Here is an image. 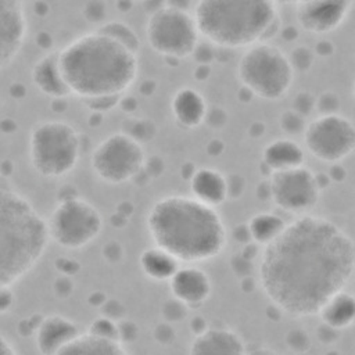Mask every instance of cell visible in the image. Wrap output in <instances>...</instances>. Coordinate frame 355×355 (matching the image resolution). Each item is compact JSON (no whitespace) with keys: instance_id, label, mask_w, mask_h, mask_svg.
I'll list each match as a JSON object with an SVG mask.
<instances>
[{"instance_id":"9a60e30c","label":"cell","mask_w":355,"mask_h":355,"mask_svg":"<svg viewBox=\"0 0 355 355\" xmlns=\"http://www.w3.org/2000/svg\"><path fill=\"white\" fill-rule=\"evenodd\" d=\"M173 300L187 309L202 306L212 295V280L209 275L197 265H180L168 282Z\"/></svg>"},{"instance_id":"f35d334b","label":"cell","mask_w":355,"mask_h":355,"mask_svg":"<svg viewBox=\"0 0 355 355\" xmlns=\"http://www.w3.org/2000/svg\"><path fill=\"white\" fill-rule=\"evenodd\" d=\"M0 355H17L14 345L3 334H0Z\"/></svg>"},{"instance_id":"b9f144b4","label":"cell","mask_w":355,"mask_h":355,"mask_svg":"<svg viewBox=\"0 0 355 355\" xmlns=\"http://www.w3.org/2000/svg\"><path fill=\"white\" fill-rule=\"evenodd\" d=\"M248 355H280L272 349H268V348H258L257 351H254L252 354H248Z\"/></svg>"},{"instance_id":"52a82bcc","label":"cell","mask_w":355,"mask_h":355,"mask_svg":"<svg viewBox=\"0 0 355 355\" xmlns=\"http://www.w3.org/2000/svg\"><path fill=\"white\" fill-rule=\"evenodd\" d=\"M144 36L154 53L175 62L191 57L201 42L193 8L176 1L161 3L148 12Z\"/></svg>"},{"instance_id":"ba28073f","label":"cell","mask_w":355,"mask_h":355,"mask_svg":"<svg viewBox=\"0 0 355 355\" xmlns=\"http://www.w3.org/2000/svg\"><path fill=\"white\" fill-rule=\"evenodd\" d=\"M236 72L243 89L266 101L283 98L291 89L295 75L287 54L272 42L245 49L237 61Z\"/></svg>"},{"instance_id":"8fae6325","label":"cell","mask_w":355,"mask_h":355,"mask_svg":"<svg viewBox=\"0 0 355 355\" xmlns=\"http://www.w3.org/2000/svg\"><path fill=\"white\" fill-rule=\"evenodd\" d=\"M304 148L318 161L340 164L355 148V128L341 114L318 115L308 121L302 132Z\"/></svg>"},{"instance_id":"836d02e7","label":"cell","mask_w":355,"mask_h":355,"mask_svg":"<svg viewBox=\"0 0 355 355\" xmlns=\"http://www.w3.org/2000/svg\"><path fill=\"white\" fill-rule=\"evenodd\" d=\"M287 345L295 352H304L309 348L308 336L302 329H294L287 333Z\"/></svg>"},{"instance_id":"f1b7e54d","label":"cell","mask_w":355,"mask_h":355,"mask_svg":"<svg viewBox=\"0 0 355 355\" xmlns=\"http://www.w3.org/2000/svg\"><path fill=\"white\" fill-rule=\"evenodd\" d=\"M306 119L302 118L301 115H298L297 112L291 111L290 108L283 111L280 115H279V128L280 130L286 135L284 137H288V136H295V135H302L304 129H305V125H306Z\"/></svg>"},{"instance_id":"74e56055","label":"cell","mask_w":355,"mask_h":355,"mask_svg":"<svg viewBox=\"0 0 355 355\" xmlns=\"http://www.w3.org/2000/svg\"><path fill=\"white\" fill-rule=\"evenodd\" d=\"M327 176L331 182H341L345 178V169L340 164H333Z\"/></svg>"},{"instance_id":"5b68a950","label":"cell","mask_w":355,"mask_h":355,"mask_svg":"<svg viewBox=\"0 0 355 355\" xmlns=\"http://www.w3.org/2000/svg\"><path fill=\"white\" fill-rule=\"evenodd\" d=\"M46 219L17 190H0V287L29 275L49 247Z\"/></svg>"},{"instance_id":"3957f363","label":"cell","mask_w":355,"mask_h":355,"mask_svg":"<svg viewBox=\"0 0 355 355\" xmlns=\"http://www.w3.org/2000/svg\"><path fill=\"white\" fill-rule=\"evenodd\" d=\"M60 68L79 100L122 97L139 73V55L98 32H85L58 50Z\"/></svg>"},{"instance_id":"cb8c5ba5","label":"cell","mask_w":355,"mask_h":355,"mask_svg":"<svg viewBox=\"0 0 355 355\" xmlns=\"http://www.w3.org/2000/svg\"><path fill=\"white\" fill-rule=\"evenodd\" d=\"M57 355H129V352L119 340L98 337L92 333L82 331Z\"/></svg>"},{"instance_id":"9c48e42d","label":"cell","mask_w":355,"mask_h":355,"mask_svg":"<svg viewBox=\"0 0 355 355\" xmlns=\"http://www.w3.org/2000/svg\"><path fill=\"white\" fill-rule=\"evenodd\" d=\"M49 240L69 251L94 243L104 227L101 212L76 191L60 193L46 219Z\"/></svg>"},{"instance_id":"d6986e66","label":"cell","mask_w":355,"mask_h":355,"mask_svg":"<svg viewBox=\"0 0 355 355\" xmlns=\"http://www.w3.org/2000/svg\"><path fill=\"white\" fill-rule=\"evenodd\" d=\"M190 197L218 209L227 200L226 175L212 166H198L189 178Z\"/></svg>"},{"instance_id":"603a6c76","label":"cell","mask_w":355,"mask_h":355,"mask_svg":"<svg viewBox=\"0 0 355 355\" xmlns=\"http://www.w3.org/2000/svg\"><path fill=\"white\" fill-rule=\"evenodd\" d=\"M182 263L157 245L146 247L139 255V266L141 273L153 282L164 283L169 282L173 273Z\"/></svg>"},{"instance_id":"484cf974","label":"cell","mask_w":355,"mask_h":355,"mask_svg":"<svg viewBox=\"0 0 355 355\" xmlns=\"http://www.w3.org/2000/svg\"><path fill=\"white\" fill-rule=\"evenodd\" d=\"M96 29L110 36L111 39H114L115 42H118L119 44H122L123 47H126L128 50L139 55V51L141 49V42L139 35L135 32V29L129 24L119 19H112V21H104Z\"/></svg>"},{"instance_id":"ffe728a7","label":"cell","mask_w":355,"mask_h":355,"mask_svg":"<svg viewBox=\"0 0 355 355\" xmlns=\"http://www.w3.org/2000/svg\"><path fill=\"white\" fill-rule=\"evenodd\" d=\"M208 103L202 93L191 86H183L171 98V114L182 129H196L204 123Z\"/></svg>"},{"instance_id":"7402d4cb","label":"cell","mask_w":355,"mask_h":355,"mask_svg":"<svg viewBox=\"0 0 355 355\" xmlns=\"http://www.w3.org/2000/svg\"><path fill=\"white\" fill-rule=\"evenodd\" d=\"M316 316H319L322 324L338 333L351 327L355 320L354 295L347 290L336 293L322 305Z\"/></svg>"},{"instance_id":"ab89813d","label":"cell","mask_w":355,"mask_h":355,"mask_svg":"<svg viewBox=\"0 0 355 355\" xmlns=\"http://www.w3.org/2000/svg\"><path fill=\"white\" fill-rule=\"evenodd\" d=\"M312 50H313L315 55H316V54L329 55V54H331V53H333V44H330L329 42H324V40H322V42H319V43H318L316 49H312Z\"/></svg>"},{"instance_id":"8d00e7d4","label":"cell","mask_w":355,"mask_h":355,"mask_svg":"<svg viewBox=\"0 0 355 355\" xmlns=\"http://www.w3.org/2000/svg\"><path fill=\"white\" fill-rule=\"evenodd\" d=\"M15 302L12 287H0V315L10 312Z\"/></svg>"},{"instance_id":"d4e9b609","label":"cell","mask_w":355,"mask_h":355,"mask_svg":"<svg viewBox=\"0 0 355 355\" xmlns=\"http://www.w3.org/2000/svg\"><path fill=\"white\" fill-rule=\"evenodd\" d=\"M287 223L276 211H259L245 222V227L251 243L263 248L282 234Z\"/></svg>"},{"instance_id":"d590c367","label":"cell","mask_w":355,"mask_h":355,"mask_svg":"<svg viewBox=\"0 0 355 355\" xmlns=\"http://www.w3.org/2000/svg\"><path fill=\"white\" fill-rule=\"evenodd\" d=\"M226 182H227V198H239L245 189V180L240 175H230V176H226Z\"/></svg>"},{"instance_id":"4316f807","label":"cell","mask_w":355,"mask_h":355,"mask_svg":"<svg viewBox=\"0 0 355 355\" xmlns=\"http://www.w3.org/2000/svg\"><path fill=\"white\" fill-rule=\"evenodd\" d=\"M87 333H92L94 336L98 337H105V338H112V340H121V330H119V323L112 319L108 318L105 315L98 316L96 319H93L89 326H87Z\"/></svg>"},{"instance_id":"4fadbf2b","label":"cell","mask_w":355,"mask_h":355,"mask_svg":"<svg viewBox=\"0 0 355 355\" xmlns=\"http://www.w3.org/2000/svg\"><path fill=\"white\" fill-rule=\"evenodd\" d=\"M354 1L305 0L294 3L297 26L306 33L324 36L337 31L348 18Z\"/></svg>"},{"instance_id":"ac0fdd59","label":"cell","mask_w":355,"mask_h":355,"mask_svg":"<svg viewBox=\"0 0 355 355\" xmlns=\"http://www.w3.org/2000/svg\"><path fill=\"white\" fill-rule=\"evenodd\" d=\"M31 79L33 86L51 101L65 100L72 96L60 68L58 50L46 51L35 61L31 69Z\"/></svg>"},{"instance_id":"e0dca14e","label":"cell","mask_w":355,"mask_h":355,"mask_svg":"<svg viewBox=\"0 0 355 355\" xmlns=\"http://www.w3.org/2000/svg\"><path fill=\"white\" fill-rule=\"evenodd\" d=\"M80 333L79 326L73 320L58 313H51L37 322L33 340L40 355H57Z\"/></svg>"},{"instance_id":"44dd1931","label":"cell","mask_w":355,"mask_h":355,"mask_svg":"<svg viewBox=\"0 0 355 355\" xmlns=\"http://www.w3.org/2000/svg\"><path fill=\"white\" fill-rule=\"evenodd\" d=\"M261 165L266 169L268 176L275 172L302 166L305 165V150L291 137L273 139L261 153Z\"/></svg>"},{"instance_id":"8992f818","label":"cell","mask_w":355,"mask_h":355,"mask_svg":"<svg viewBox=\"0 0 355 355\" xmlns=\"http://www.w3.org/2000/svg\"><path fill=\"white\" fill-rule=\"evenodd\" d=\"M80 153V135L64 119L40 121L29 133V165L44 179H61L69 175L76 168Z\"/></svg>"},{"instance_id":"83f0119b","label":"cell","mask_w":355,"mask_h":355,"mask_svg":"<svg viewBox=\"0 0 355 355\" xmlns=\"http://www.w3.org/2000/svg\"><path fill=\"white\" fill-rule=\"evenodd\" d=\"M286 54L294 73L309 71L315 60L313 50L305 44H297L290 50V53H286Z\"/></svg>"},{"instance_id":"5bb4252c","label":"cell","mask_w":355,"mask_h":355,"mask_svg":"<svg viewBox=\"0 0 355 355\" xmlns=\"http://www.w3.org/2000/svg\"><path fill=\"white\" fill-rule=\"evenodd\" d=\"M28 32L25 4L0 0V69L10 65L21 51Z\"/></svg>"},{"instance_id":"7a4b0ae2","label":"cell","mask_w":355,"mask_h":355,"mask_svg":"<svg viewBox=\"0 0 355 355\" xmlns=\"http://www.w3.org/2000/svg\"><path fill=\"white\" fill-rule=\"evenodd\" d=\"M146 229L153 245L183 265L211 261L227 245L226 225L218 209L189 194H168L155 200L147 211Z\"/></svg>"},{"instance_id":"f546056e","label":"cell","mask_w":355,"mask_h":355,"mask_svg":"<svg viewBox=\"0 0 355 355\" xmlns=\"http://www.w3.org/2000/svg\"><path fill=\"white\" fill-rule=\"evenodd\" d=\"M290 110L306 119L311 115V112L315 111V97H313V94L306 92V90L298 92L293 97Z\"/></svg>"},{"instance_id":"e575fe53","label":"cell","mask_w":355,"mask_h":355,"mask_svg":"<svg viewBox=\"0 0 355 355\" xmlns=\"http://www.w3.org/2000/svg\"><path fill=\"white\" fill-rule=\"evenodd\" d=\"M227 122V114L222 107H208L204 123L212 129H222Z\"/></svg>"},{"instance_id":"60d3db41","label":"cell","mask_w":355,"mask_h":355,"mask_svg":"<svg viewBox=\"0 0 355 355\" xmlns=\"http://www.w3.org/2000/svg\"><path fill=\"white\" fill-rule=\"evenodd\" d=\"M11 182L8 179V176L0 169V190H4V189H11Z\"/></svg>"},{"instance_id":"7bdbcfd3","label":"cell","mask_w":355,"mask_h":355,"mask_svg":"<svg viewBox=\"0 0 355 355\" xmlns=\"http://www.w3.org/2000/svg\"><path fill=\"white\" fill-rule=\"evenodd\" d=\"M0 105H1V96H0Z\"/></svg>"},{"instance_id":"4dcf8cb0","label":"cell","mask_w":355,"mask_h":355,"mask_svg":"<svg viewBox=\"0 0 355 355\" xmlns=\"http://www.w3.org/2000/svg\"><path fill=\"white\" fill-rule=\"evenodd\" d=\"M122 132H125L126 135H129L130 137H133L135 140H137L141 144H144L147 140H150L155 136L154 125L150 121H144V119L133 121L132 126Z\"/></svg>"},{"instance_id":"1f68e13d","label":"cell","mask_w":355,"mask_h":355,"mask_svg":"<svg viewBox=\"0 0 355 355\" xmlns=\"http://www.w3.org/2000/svg\"><path fill=\"white\" fill-rule=\"evenodd\" d=\"M340 105V97L331 90H326L315 98V111H319V115L338 114Z\"/></svg>"},{"instance_id":"d6a6232c","label":"cell","mask_w":355,"mask_h":355,"mask_svg":"<svg viewBox=\"0 0 355 355\" xmlns=\"http://www.w3.org/2000/svg\"><path fill=\"white\" fill-rule=\"evenodd\" d=\"M122 97H96V98L80 100V103L90 111H93L96 114H101V112H108V111L116 108L119 105Z\"/></svg>"},{"instance_id":"6da1fadb","label":"cell","mask_w":355,"mask_h":355,"mask_svg":"<svg viewBox=\"0 0 355 355\" xmlns=\"http://www.w3.org/2000/svg\"><path fill=\"white\" fill-rule=\"evenodd\" d=\"M354 269L352 237L333 220L308 214L290 220L262 248L257 275L270 304L298 319L316 316L331 295L345 290Z\"/></svg>"},{"instance_id":"277c9868","label":"cell","mask_w":355,"mask_h":355,"mask_svg":"<svg viewBox=\"0 0 355 355\" xmlns=\"http://www.w3.org/2000/svg\"><path fill=\"white\" fill-rule=\"evenodd\" d=\"M193 15L200 37L226 50L272 42L282 29L279 4L269 0H201Z\"/></svg>"},{"instance_id":"2e32d148","label":"cell","mask_w":355,"mask_h":355,"mask_svg":"<svg viewBox=\"0 0 355 355\" xmlns=\"http://www.w3.org/2000/svg\"><path fill=\"white\" fill-rule=\"evenodd\" d=\"M187 355H248L244 338L225 324H209L193 336Z\"/></svg>"},{"instance_id":"30bf717a","label":"cell","mask_w":355,"mask_h":355,"mask_svg":"<svg viewBox=\"0 0 355 355\" xmlns=\"http://www.w3.org/2000/svg\"><path fill=\"white\" fill-rule=\"evenodd\" d=\"M146 159L144 146L121 130L105 136L93 148L90 169L98 180L119 186L135 180L141 173Z\"/></svg>"},{"instance_id":"7c38bea8","label":"cell","mask_w":355,"mask_h":355,"mask_svg":"<svg viewBox=\"0 0 355 355\" xmlns=\"http://www.w3.org/2000/svg\"><path fill=\"white\" fill-rule=\"evenodd\" d=\"M266 179L269 200L279 211L297 218L311 214L318 207L322 190L315 172L306 165L270 173Z\"/></svg>"}]
</instances>
